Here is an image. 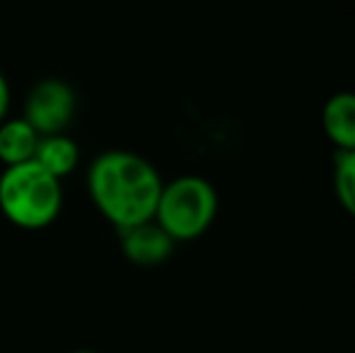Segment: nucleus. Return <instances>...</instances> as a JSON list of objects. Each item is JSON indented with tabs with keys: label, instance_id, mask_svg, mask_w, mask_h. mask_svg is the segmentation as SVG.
I'll list each match as a JSON object with an SVG mask.
<instances>
[{
	"label": "nucleus",
	"instance_id": "1",
	"mask_svg": "<svg viewBox=\"0 0 355 353\" xmlns=\"http://www.w3.org/2000/svg\"><path fill=\"white\" fill-rule=\"evenodd\" d=\"M162 187L153 162L133 150H104L87 170L89 198L119 232L153 221Z\"/></svg>",
	"mask_w": 355,
	"mask_h": 353
},
{
	"label": "nucleus",
	"instance_id": "2",
	"mask_svg": "<svg viewBox=\"0 0 355 353\" xmlns=\"http://www.w3.org/2000/svg\"><path fill=\"white\" fill-rule=\"evenodd\" d=\"M63 211V184L37 162L5 167L0 175V213L19 230H44Z\"/></svg>",
	"mask_w": 355,
	"mask_h": 353
},
{
	"label": "nucleus",
	"instance_id": "3",
	"mask_svg": "<svg viewBox=\"0 0 355 353\" xmlns=\"http://www.w3.org/2000/svg\"><path fill=\"white\" fill-rule=\"evenodd\" d=\"M218 213V191L208 179L184 175L162 187L153 221L174 242L201 237L213 225Z\"/></svg>",
	"mask_w": 355,
	"mask_h": 353
},
{
	"label": "nucleus",
	"instance_id": "4",
	"mask_svg": "<svg viewBox=\"0 0 355 353\" xmlns=\"http://www.w3.org/2000/svg\"><path fill=\"white\" fill-rule=\"evenodd\" d=\"M75 112H78V94L61 78H44L34 83L24 99L22 119L39 133H66L71 126Z\"/></svg>",
	"mask_w": 355,
	"mask_h": 353
},
{
	"label": "nucleus",
	"instance_id": "5",
	"mask_svg": "<svg viewBox=\"0 0 355 353\" xmlns=\"http://www.w3.org/2000/svg\"><path fill=\"white\" fill-rule=\"evenodd\" d=\"M119 235H121L123 257L136 266L162 264V261H167L172 257L174 245H177L155 221L128 227V230L119 232Z\"/></svg>",
	"mask_w": 355,
	"mask_h": 353
},
{
	"label": "nucleus",
	"instance_id": "6",
	"mask_svg": "<svg viewBox=\"0 0 355 353\" xmlns=\"http://www.w3.org/2000/svg\"><path fill=\"white\" fill-rule=\"evenodd\" d=\"M322 126L338 150H355V92H336L327 99Z\"/></svg>",
	"mask_w": 355,
	"mask_h": 353
},
{
	"label": "nucleus",
	"instance_id": "7",
	"mask_svg": "<svg viewBox=\"0 0 355 353\" xmlns=\"http://www.w3.org/2000/svg\"><path fill=\"white\" fill-rule=\"evenodd\" d=\"M39 133L22 117L5 119L0 123V162L3 167H15L32 162L37 155Z\"/></svg>",
	"mask_w": 355,
	"mask_h": 353
},
{
	"label": "nucleus",
	"instance_id": "8",
	"mask_svg": "<svg viewBox=\"0 0 355 353\" xmlns=\"http://www.w3.org/2000/svg\"><path fill=\"white\" fill-rule=\"evenodd\" d=\"M34 162L42 165L44 170L56 179L71 177L80 165V146L75 143L68 133H51V136H42L37 146V155Z\"/></svg>",
	"mask_w": 355,
	"mask_h": 353
},
{
	"label": "nucleus",
	"instance_id": "9",
	"mask_svg": "<svg viewBox=\"0 0 355 353\" xmlns=\"http://www.w3.org/2000/svg\"><path fill=\"white\" fill-rule=\"evenodd\" d=\"M334 189L341 206L355 218V150H338L334 157Z\"/></svg>",
	"mask_w": 355,
	"mask_h": 353
},
{
	"label": "nucleus",
	"instance_id": "10",
	"mask_svg": "<svg viewBox=\"0 0 355 353\" xmlns=\"http://www.w3.org/2000/svg\"><path fill=\"white\" fill-rule=\"evenodd\" d=\"M10 104H12V89H10V83H8V78H5V73L0 71V123L8 119Z\"/></svg>",
	"mask_w": 355,
	"mask_h": 353
},
{
	"label": "nucleus",
	"instance_id": "11",
	"mask_svg": "<svg viewBox=\"0 0 355 353\" xmlns=\"http://www.w3.org/2000/svg\"><path fill=\"white\" fill-rule=\"evenodd\" d=\"M71 353H97V351H89V349H78V351H71Z\"/></svg>",
	"mask_w": 355,
	"mask_h": 353
}]
</instances>
